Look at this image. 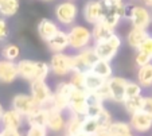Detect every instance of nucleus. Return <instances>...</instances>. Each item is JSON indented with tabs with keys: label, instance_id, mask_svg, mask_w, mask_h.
<instances>
[{
	"label": "nucleus",
	"instance_id": "nucleus-23",
	"mask_svg": "<svg viewBox=\"0 0 152 136\" xmlns=\"http://www.w3.org/2000/svg\"><path fill=\"white\" fill-rule=\"evenodd\" d=\"M105 82H106V80L101 78L100 75L93 73L92 70L85 72V88H83V89L88 93H93V92H96V90H98Z\"/></svg>",
	"mask_w": 152,
	"mask_h": 136
},
{
	"label": "nucleus",
	"instance_id": "nucleus-19",
	"mask_svg": "<svg viewBox=\"0 0 152 136\" xmlns=\"http://www.w3.org/2000/svg\"><path fill=\"white\" fill-rule=\"evenodd\" d=\"M148 34L149 32L147 31V30H144V29L132 27V29L129 30L128 34H126V43H128V46L132 47V49L137 50Z\"/></svg>",
	"mask_w": 152,
	"mask_h": 136
},
{
	"label": "nucleus",
	"instance_id": "nucleus-9",
	"mask_svg": "<svg viewBox=\"0 0 152 136\" xmlns=\"http://www.w3.org/2000/svg\"><path fill=\"white\" fill-rule=\"evenodd\" d=\"M98 59L97 54L94 51V47L89 46L83 50H80L74 54V70L88 72L93 66L96 61Z\"/></svg>",
	"mask_w": 152,
	"mask_h": 136
},
{
	"label": "nucleus",
	"instance_id": "nucleus-42",
	"mask_svg": "<svg viewBox=\"0 0 152 136\" xmlns=\"http://www.w3.org/2000/svg\"><path fill=\"white\" fill-rule=\"evenodd\" d=\"M94 136H110V133L108 129H100Z\"/></svg>",
	"mask_w": 152,
	"mask_h": 136
},
{
	"label": "nucleus",
	"instance_id": "nucleus-18",
	"mask_svg": "<svg viewBox=\"0 0 152 136\" xmlns=\"http://www.w3.org/2000/svg\"><path fill=\"white\" fill-rule=\"evenodd\" d=\"M50 109L45 107H38L32 113H30L26 117L27 125H40V127H47V120H49Z\"/></svg>",
	"mask_w": 152,
	"mask_h": 136
},
{
	"label": "nucleus",
	"instance_id": "nucleus-2",
	"mask_svg": "<svg viewBox=\"0 0 152 136\" xmlns=\"http://www.w3.org/2000/svg\"><path fill=\"white\" fill-rule=\"evenodd\" d=\"M49 64L53 74L65 77L74 72V55L67 53H53Z\"/></svg>",
	"mask_w": 152,
	"mask_h": 136
},
{
	"label": "nucleus",
	"instance_id": "nucleus-48",
	"mask_svg": "<svg viewBox=\"0 0 152 136\" xmlns=\"http://www.w3.org/2000/svg\"><path fill=\"white\" fill-rule=\"evenodd\" d=\"M0 136H3V135H1V131H0Z\"/></svg>",
	"mask_w": 152,
	"mask_h": 136
},
{
	"label": "nucleus",
	"instance_id": "nucleus-40",
	"mask_svg": "<svg viewBox=\"0 0 152 136\" xmlns=\"http://www.w3.org/2000/svg\"><path fill=\"white\" fill-rule=\"evenodd\" d=\"M141 110L152 116V96H144L143 108H141Z\"/></svg>",
	"mask_w": 152,
	"mask_h": 136
},
{
	"label": "nucleus",
	"instance_id": "nucleus-22",
	"mask_svg": "<svg viewBox=\"0 0 152 136\" xmlns=\"http://www.w3.org/2000/svg\"><path fill=\"white\" fill-rule=\"evenodd\" d=\"M90 70L93 73H96L97 75H100L101 78H104V80H108L113 75V67H112L110 61H105V59H100V58L93 64Z\"/></svg>",
	"mask_w": 152,
	"mask_h": 136
},
{
	"label": "nucleus",
	"instance_id": "nucleus-8",
	"mask_svg": "<svg viewBox=\"0 0 152 136\" xmlns=\"http://www.w3.org/2000/svg\"><path fill=\"white\" fill-rule=\"evenodd\" d=\"M83 19L86 23L89 24H96L104 19L105 15V7H104L102 0H89L86 1L82 10Z\"/></svg>",
	"mask_w": 152,
	"mask_h": 136
},
{
	"label": "nucleus",
	"instance_id": "nucleus-32",
	"mask_svg": "<svg viewBox=\"0 0 152 136\" xmlns=\"http://www.w3.org/2000/svg\"><path fill=\"white\" fill-rule=\"evenodd\" d=\"M69 82L75 89H83L85 88V72H81V70L72 72L70 73Z\"/></svg>",
	"mask_w": 152,
	"mask_h": 136
},
{
	"label": "nucleus",
	"instance_id": "nucleus-3",
	"mask_svg": "<svg viewBox=\"0 0 152 136\" xmlns=\"http://www.w3.org/2000/svg\"><path fill=\"white\" fill-rule=\"evenodd\" d=\"M54 90L49 86L46 80H34L30 82V94L32 96L34 101L38 107H45L49 109L50 102L53 99Z\"/></svg>",
	"mask_w": 152,
	"mask_h": 136
},
{
	"label": "nucleus",
	"instance_id": "nucleus-33",
	"mask_svg": "<svg viewBox=\"0 0 152 136\" xmlns=\"http://www.w3.org/2000/svg\"><path fill=\"white\" fill-rule=\"evenodd\" d=\"M97 120H98V124H100L101 129H108V128L110 127V124L115 121V120H113L112 113L106 109V108L97 116Z\"/></svg>",
	"mask_w": 152,
	"mask_h": 136
},
{
	"label": "nucleus",
	"instance_id": "nucleus-50",
	"mask_svg": "<svg viewBox=\"0 0 152 136\" xmlns=\"http://www.w3.org/2000/svg\"><path fill=\"white\" fill-rule=\"evenodd\" d=\"M63 136H67V135H63Z\"/></svg>",
	"mask_w": 152,
	"mask_h": 136
},
{
	"label": "nucleus",
	"instance_id": "nucleus-5",
	"mask_svg": "<svg viewBox=\"0 0 152 136\" xmlns=\"http://www.w3.org/2000/svg\"><path fill=\"white\" fill-rule=\"evenodd\" d=\"M121 43H123L121 38L117 34H113L106 41L96 42L93 47H94V51L100 59H105V61L112 62V59L117 55L118 50H120Z\"/></svg>",
	"mask_w": 152,
	"mask_h": 136
},
{
	"label": "nucleus",
	"instance_id": "nucleus-6",
	"mask_svg": "<svg viewBox=\"0 0 152 136\" xmlns=\"http://www.w3.org/2000/svg\"><path fill=\"white\" fill-rule=\"evenodd\" d=\"M89 107V93L85 89H73L69 99V115L85 117Z\"/></svg>",
	"mask_w": 152,
	"mask_h": 136
},
{
	"label": "nucleus",
	"instance_id": "nucleus-27",
	"mask_svg": "<svg viewBox=\"0 0 152 136\" xmlns=\"http://www.w3.org/2000/svg\"><path fill=\"white\" fill-rule=\"evenodd\" d=\"M19 8V0H0V15L3 18H11L16 15Z\"/></svg>",
	"mask_w": 152,
	"mask_h": 136
},
{
	"label": "nucleus",
	"instance_id": "nucleus-41",
	"mask_svg": "<svg viewBox=\"0 0 152 136\" xmlns=\"http://www.w3.org/2000/svg\"><path fill=\"white\" fill-rule=\"evenodd\" d=\"M1 135L3 136H24V135H22L20 129H4V128H1Z\"/></svg>",
	"mask_w": 152,
	"mask_h": 136
},
{
	"label": "nucleus",
	"instance_id": "nucleus-29",
	"mask_svg": "<svg viewBox=\"0 0 152 136\" xmlns=\"http://www.w3.org/2000/svg\"><path fill=\"white\" fill-rule=\"evenodd\" d=\"M100 124H98L97 117H90V116H85L82 119V132L89 136H94L96 133L100 131Z\"/></svg>",
	"mask_w": 152,
	"mask_h": 136
},
{
	"label": "nucleus",
	"instance_id": "nucleus-45",
	"mask_svg": "<svg viewBox=\"0 0 152 136\" xmlns=\"http://www.w3.org/2000/svg\"><path fill=\"white\" fill-rule=\"evenodd\" d=\"M77 136H89V135H86V133H83V132H81L80 135H77Z\"/></svg>",
	"mask_w": 152,
	"mask_h": 136
},
{
	"label": "nucleus",
	"instance_id": "nucleus-37",
	"mask_svg": "<svg viewBox=\"0 0 152 136\" xmlns=\"http://www.w3.org/2000/svg\"><path fill=\"white\" fill-rule=\"evenodd\" d=\"M152 62V58L149 57V55H147L145 53L140 51V50H137V53H136L135 55V65L137 67H141L144 66V65H148Z\"/></svg>",
	"mask_w": 152,
	"mask_h": 136
},
{
	"label": "nucleus",
	"instance_id": "nucleus-31",
	"mask_svg": "<svg viewBox=\"0 0 152 136\" xmlns=\"http://www.w3.org/2000/svg\"><path fill=\"white\" fill-rule=\"evenodd\" d=\"M51 73L50 69V64L43 61H37L35 62V75L34 80H46L49 77V74ZM32 80V81H34Z\"/></svg>",
	"mask_w": 152,
	"mask_h": 136
},
{
	"label": "nucleus",
	"instance_id": "nucleus-15",
	"mask_svg": "<svg viewBox=\"0 0 152 136\" xmlns=\"http://www.w3.org/2000/svg\"><path fill=\"white\" fill-rule=\"evenodd\" d=\"M59 30L61 29H59V26H58V23H55L51 19H47V18L42 19V20L38 23V27H37L38 35H39V38L45 42L50 41Z\"/></svg>",
	"mask_w": 152,
	"mask_h": 136
},
{
	"label": "nucleus",
	"instance_id": "nucleus-17",
	"mask_svg": "<svg viewBox=\"0 0 152 136\" xmlns=\"http://www.w3.org/2000/svg\"><path fill=\"white\" fill-rule=\"evenodd\" d=\"M66 117L62 110L50 109L49 112V120H47V129L51 132H63L65 125H66Z\"/></svg>",
	"mask_w": 152,
	"mask_h": 136
},
{
	"label": "nucleus",
	"instance_id": "nucleus-7",
	"mask_svg": "<svg viewBox=\"0 0 152 136\" xmlns=\"http://www.w3.org/2000/svg\"><path fill=\"white\" fill-rule=\"evenodd\" d=\"M126 19H129L132 27H137V29H144V30L148 29L152 23L151 11L148 10L147 6H141V4H135V6L129 7Z\"/></svg>",
	"mask_w": 152,
	"mask_h": 136
},
{
	"label": "nucleus",
	"instance_id": "nucleus-43",
	"mask_svg": "<svg viewBox=\"0 0 152 136\" xmlns=\"http://www.w3.org/2000/svg\"><path fill=\"white\" fill-rule=\"evenodd\" d=\"M144 6H147L148 8H152V0H143Z\"/></svg>",
	"mask_w": 152,
	"mask_h": 136
},
{
	"label": "nucleus",
	"instance_id": "nucleus-26",
	"mask_svg": "<svg viewBox=\"0 0 152 136\" xmlns=\"http://www.w3.org/2000/svg\"><path fill=\"white\" fill-rule=\"evenodd\" d=\"M137 82L144 88V89L152 88V62L148 65H144V66L139 67Z\"/></svg>",
	"mask_w": 152,
	"mask_h": 136
},
{
	"label": "nucleus",
	"instance_id": "nucleus-49",
	"mask_svg": "<svg viewBox=\"0 0 152 136\" xmlns=\"http://www.w3.org/2000/svg\"><path fill=\"white\" fill-rule=\"evenodd\" d=\"M151 15H152V10H151Z\"/></svg>",
	"mask_w": 152,
	"mask_h": 136
},
{
	"label": "nucleus",
	"instance_id": "nucleus-44",
	"mask_svg": "<svg viewBox=\"0 0 152 136\" xmlns=\"http://www.w3.org/2000/svg\"><path fill=\"white\" fill-rule=\"evenodd\" d=\"M3 113H4V108H3V105L0 104V117L3 116Z\"/></svg>",
	"mask_w": 152,
	"mask_h": 136
},
{
	"label": "nucleus",
	"instance_id": "nucleus-35",
	"mask_svg": "<svg viewBox=\"0 0 152 136\" xmlns=\"http://www.w3.org/2000/svg\"><path fill=\"white\" fill-rule=\"evenodd\" d=\"M104 109H105L104 102L96 101V100H89V107H88L86 116H90V117H97V116L100 115Z\"/></svg>",
	"mask_w": 152,
	"mask_h": 136
},
{
	"label": "nucleus",
	"instance_id": "nucleus-28",
	"mask_svg": "<svg viewBox=\"0 0 152 136\" xmlns=\"http://www.w3.org/2000/svg\"><path fill=\"white\" fill-rule=\"evenodd\" d=\"M143 99H144L143 94L136 96V97H126L123 102L126 113H128V115H132V113H136V112H139V110H141V108H143Z\"/></svg>",
	"mask_w": 152,
	"mask_h": 136
},
{
	"label": "nucleus",
	"instance_id": "nucleus-16",
	"mask_svg": "<svg viewBox=\"0 0 152 136\" xmlns=\"http://www.w3.org/2000/svg\"><path fill=\"white\" fill-rule=\"evenodd\" d=\"M46 43H47V46H49L50 51L65 53L67 49H69V35H67V31L59 30V31H58L50 41H47Z\"/></svg>",
	"mask_w": 152,
	"mask_h": 136
},
{
	"label": "nucleus",
	"instance_id": "nucleus-1",
	"mask_svg": "<svg viewBox=\"0 0 152 136\" xmlns=\"http://www.w3.org/2000/svg\"><path fill=\"white\" fill-rule=\"evenodd\" d=\"M67 35H69V49L74 50V51H80V50L92 46V30L88 29L86 26L73 24V26H70Z\"/></svg>",
	"mask_w": 152,
	"mask_h": 136
},
{
	"label": "nucleus",
	"instance_id": "nucleus-4",
	"mask_svg": "<svg viewBox=\"0 0 152 136\" xmlns=\"http://www.w3.org/2000/svg\"><path fill=\"white\" fill-rule=\"evenodd\" d=\"M55 19L59 24L65 27H70L75 23L78 16V7L73 0H65L62 3L57 4L54 10Z\"/></svg>",
	"mask_w": 152,
	"mask_h": 136
},
{
	"label": "nucleus",
	"instance_id": "nucleus-46",
	"mask_svg": "<svg viewBox=\"0 0 152 136\" xmlns=\"http://www.w3.org/2000/svg\"><path fill=\"white\" fill-rule=\"evenodd\" d=\"M112 1H116V3H120V1H123V0H112Z\"/></svg>",
	"mask_w": 152,
	"mask_h": 136
},
{
	"label": "nucleus",
	"instance_id": "nucleus-39",
	"mask_svg": "<svg viewBox=\"0 0 152 136\" xmlns=\"http://www.w3.org/2000/svg\"><path fill=\"white\" fill-rule=\"evenodd\" d=\"M10 37V26L3 16L0 18V42L6 41Z\"/></svg>",
	"mask_w": 152,
	"mask_h": 136
},
{
	"label": "nucleus",
	"instance_id": "nucleus-20",
	"mask_svg": "<svg viewBox=\"0 0 152 136\" xmlns=\"http://www.w3.org/2000/svg\"><path fill=\"white\" fill-rule=\"evenodd\" d=\"M113 34H116L115 30L110 29L109 26H106L104 22H98V23L93 24L92 29V35H93V42H101L109 39Z\"/></svg>",
	"mask_w": 152,
	"mask_h": 136
},
{
	"label": "nucleus",
	"instance_id": "nucleus-21",
	"mask_svg": "<svg viewBox=\"0 0 152 136\" xmlns=\"http://www.w3.org/2000/svg\"><path fill=\"white\" fill-rule=\"evenodd\" d=\"M35 62L32 59H20L18 61V72L20 78L31 82L35 75Z\"/></svg>",
	"mask_w": 152,
	"mask_h": 136
},
{
	"label": "nucleus",
	"instance_id": "nucleus-14",
	"mask_svg": "<svg viewBox=\"0 0 152 136\" xmlns=\"http://www.w3.org/2000/svg\"><path fill=\"white\" fill-rule=\"evenodd\" d=\"M16 78H19L18 72V62L8 61V59H0V82L11 84Z\"/></svg>",
	"mask_w": 152,
	"mask_h": 136
},
{
	"label": "nucleus",
	"instance_id": "nucleus-13",
	"mask_svg": "<svg viewBox=\"0 0 152 136\" xmlns=\"http://www.w3.org/2000/svg\"><path fill=\"white\" fill-rule=\"evenodd\" d=\"M26 117L14 108L8 110H4L3 116L0 117V127L4 129H20L23 127Z\"/></svg>",
	"mask_w": 152,
	"mask_h": 136
},
{
	"label": "nucleus",
	"instance_id": "nucleus-47",
	"mask_svg": "<svg viewBox=\"0 0 152 136\" xmlns=\"http://www.w3.org/2000/svg\"><path fill=\"white\" fill-rule=\"evenodd\" d=\"M43 1H53V0H43Z\"/></svg>",
	"mask_w": 152,
	"mask_h": 136
},
{
	"label": "nucleus",
	"instance_id": "nucleus-25",
	"mask_svg": "<svg viewBox=\"0 0 152 136\" xmlns=\"http://www.w3.org/2000/svg\"><path fill=\"white\" fill-rule=\"evenodd\" d=\"M110 136H133V129L129 123L125 121H113L108 128Z\"/></svg>",
	"mask_w": 152,
	"mask_h": 136
},
{
	"label": "nucleus",
	"instance_id": "nucleus-10",
	"mask_svg": "<svg viewBox=\"0 0 152 136\" xmlns=\"http://www.w3.org/2000/svg\"><path fill=\"white\" fill-rule=\"evenodd\" d=\"M106 84L110 92V101L123 104L125 100V88L128 80L124 77H118V75H112L110 78L106 80Z\"/></svg>",
	"mask_w": 152,
	"mask_h": 136
},
{
	"label": "nucleus",
	"instance_id": "nucleus-11",
	"mask_svg": "<svg viewBox=\"0 0 152 136\" xmlns=\"http://www.w3.org/2000/svg\"><path fill=\"white\" fill-rule=\"evenodd\" d=\"M11 108L18 110L19 113L27 117L30 113H32L38 108L37 102L34 101L31 94H26V93H19V94L14 96L11 102Z\"/></svg>",
	"mask_w": 152,
	"mask_h": 136
},
{
	"label": "nucleus",
	"instance_id": "nucleus-24",
	"mask_svg": "<svg viewBox=\"0 0 152 136\" xmlns=\"http://www.w3.org/2000/svg\"><path fill=\"white\" fill-rule=\"evenodd\" d=\"M82 119L80 116L69 115L66 120V125H65V135L67 136H77L82 132Z\"/></svg>",
	"mask_w": 152,
	"mask_h": 136
},
{
	"label": "nucleus",
	"instance_id": "nucleus-38",
	"mask_svg": "<svg viewBox=\"0 0 152 136\" xmlns=\"http://www.w3.org/2000/svg\"><path fill=\"white\" fill-rule=\"evenodd\" d=\"M137 50H140V51L145 53L147 55H149V57L152 58V34H148V35H147V38L143 41V43L140 45V47H139Z\"/></svg>",
	"mask_w": 152,
	"mask_h": 136
},
{
	"label": "nucleus",
	"instance_id": "nucleus-12",
	"mask_svg": "<svg viewBox=\"0 0 152 136\" xmlns=\"http://www.w3.org/2000/svg\"><path fill=\"white\" fill-rule=\"evenodd\" d=\"M129 124L132 127L133 132L147 133L152 129V116L143 112V110H139V112L131 115V117H129Z\"/></svg>",
	"mask_w": 152,
	"mask_h": 136
},
{
	"label": "nucleus",
	"instance_id": "nucleus-34",
	"mask_svg": "<svg viewBox=\"0 0 152 136\" xmlns=\"http://www.w3.org/2000/svg\"><path fill=\"white\" fill-rule=\"evenodd\" d=\"M141 93H143V86L137 81H128L126 88H125V99L126 97L141 96Z\"/></svg>",
	"mask_w": 152,
	"mask_h": 136
},
{
	"label": "nucleus",
	"instance_id": "nucleus-30",
	"mask_svg": "<svg viewBox=\"0 0 152 136\" xmlns=\"http://www.w3.org/2000/svg\"><path fill=\"white\" fill-rule=\"evenodd\" d=\"M1 57L8 61H15L16 62L20 57V47L16 43H7L1 49Z\"/></svg>",
	"mask_w": 152,
	"mask_h": 136
},
{
	"label": "nucleus",
	"instance_id": "nucleus-36",
	"mask_svg": "<svg viewBox=\"0 0 152 136\" xmlns=\"http://www.w3.org/2000/svg\"><path fill=\"white\" fill-rule=\"evenodd\" d=\"M49 129L47 127H40V125H28L24 136H47Z\"/></svg>",
	"mask_w": 152,
	"mask_h": 136
}]
</instances>
